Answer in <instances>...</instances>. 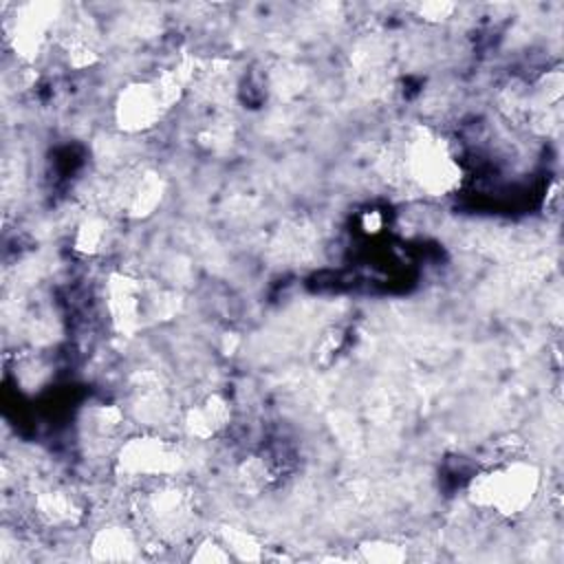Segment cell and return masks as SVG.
I'll list each match as a JSON object with an SVG mask.
<instances>
[{"instance_id": "obj_1", "label": "cell", "mask_w": 564, "mask_h": 564, "mask_svg": "<svg viewBox=\"0 0 564 564\" xmlns=\"http://www.w3.org/2000/svg\"><path fill=\"white\" fill-rule=\"evenodd\" d=\"M394 172L425 194H447L460 181V167L447 143L432 134H416L394 159Z\"/></svg>"}, {"instance_id": "obj_2", "label": "cell", "mask_w": 564, "mask_h": 564, "mask_svg": "<svg viewBox=\"0 0 564 564\" xmlns=\"http://www.w3.org/2000/svg\"><path fill=\"white\" fill-rule=\"evenodd\" d=\"M535 485H538L535 469L529 465L516 463L476 478L471 485V496L478 505L491 507L498 513L511 516L522 511L531 502L535 494Z\"/></svg>"}, {"instance_id": "obj_3", "label": "cell", "mask_w": 564, "mask_h": 564, "mask_svg": "<svg viewBox=\"0 0 564 564\" xmlns=\"http://www.w3.org/2000/svg\"><path fill=\"white\" fill-rule=\"evenodd\" d=\"M178 463V449L163 438H132L121 447L119 454V465L126 474L150 480L172 478Z\"/></svg>"}, {"instance_id": "obj_4", "label": "cell", "mask_w": 564, "mask_h": 564, "mask_svg": "<svg viewBox=\"0 0 564 564\" xmlns=\"http://www.w3.org/2000/svg\"><path fill=\"white\" fill-rule=\"evenodd\" d=\"M35 513L42 522L53 527L75 524L79 518V505L66 489H48L35 498Z\"/></svg>"}, {"instance_id": "obj_5", "label": "cell", "mask_w": 564, "mask_h": 564, "mask_svg": "<svg viewBox=\"0 0 564 564\" xmlns=\"http://www.w3.org/2000/svg\"><path fill=\"white\" fill-rule=\"evenodd\" d=\"M229 419V405L220 397H207L203 403L189 410L187 414V430L192 436L207 438L216 434Z\"/></svg>"}, {"instance_id": "obj_6", "label": "cell", "mask_w": 564, "mask_h": 564, "mask_svg": "<svg viewBox=\"0 0 564 564\" xmlns=\"http://www.w3.org/2000/svg\"><path fill=\"white\" fill-rule=\"evenodd\" d=\"M93 549L97 551L99 557H106V560H128L132 557L134 540L126 527H110L95 538Z\"/></svg>"}]
</instances>
